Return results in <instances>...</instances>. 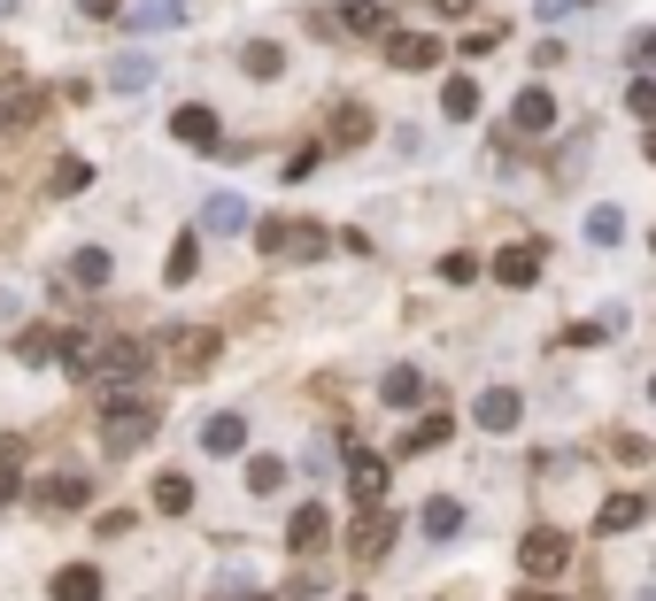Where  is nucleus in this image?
I'll return each instance as SVG.
<instances>
[{"label":"nucleus","mask_w":656,"mask_h":601,"mask_svg":"<svg viewBox=\"0 0 656 601\" xmlns=\"http://www.w3.org/2000/svg\"><path fill=\"white\" fill-rule=\"evenodd\" d=\"M154 424H162V409H154L147 393H124V386H109V401H101V448H109V455H132V448H147V440H154Z\"/></svg>","instance_id":"f257e3e1"},{"label":"nucleus","mask_w":656,"mask_h":601,"mask_svg":"<svg viewBox=\"0 0 656 601\" xmlns=\"http://www.w3.org/2000/svg\"><path fill=\"white\" fill-rule=\"evenodd\" d=\"M47 109H54V85H39V77H16V85H0V139H16V132L47 124Z\"/></svg>","instance_id":"f03ea898"},{"label":"nucleus","mask_w":656,"mask_h":601,"mask_svg":"<svg viewBox=\"0 0 656 601\" xmlns=\"http://www.w3.org/2000/svg\"><path fill=\"white\" fill-rule=\"evenodd\" d=\"M518 563H525V578H533V586H548V578H564V563H571V540H564L556 525H533V533L518 540Z\"/></svg>","instance_id":"7ed1b4c3"},{"label":"nucleus","mask_w":656,"mask_h":601,"mask_svg":"<svg viewBox=\"0 0 656 601\" xmlns=\"http://www.w3.org/2000/svg\"><path fill=\"white\" fill-rule=\"evenodd\" d=\"M139 371H147V339H132V331L101 339V371H94V378H109V386H132Z\"/></svg>","instance_id":"20e7f679"},{"label":"nucleus","mask_w":656,"mask_h":601,"mask_svg":"<svg viewBox=\"0 0 656 601\" xmlns=\"http://www.w3.org/2000/svg\"><path fill=\"white\" fill-rule=\"evenodd\" d=\"M171 132H178L194 154H224V124H216V109H201V101H186V109L171 116Z\"/></svg>","instance_id":"39448f33"},{"label":"nucleus","mask_w":656,"mask_h":601,"mask_svg":"<svg viewBox=\"0 0 656 601\" xmlns=\"http://www.w3.org/2000/svg\"><path fill=\"white\" fill-rule=\"evenodd\" d=\"M386 548H394V509H363V517L348 525V555L371 563V555H386Z\"/></svg>","instance_id":"423d86ee"},{"label":"nucleus","mask_w":656,"mask_h":601,"mask_svg":"<svg viewBox=\"0 0 656 601\" xmlns=\"http://www.w3.org/2000/svg\"><path fill=\"white\" fill-rule=\"evenodd\" d=\"M32 509H47V517H70V509H86V478L77 471H54L32 486Z\"/></svg>","instance_id":"0eeeda50"},{"label":"nucleus","mask_w":656,"mask_h":601,"mask_svg":"<svg viewBox=\"0 0 656 601\" xmlns=\"http://www.w3.org/2000/svg\"><path fill=\"white\" fill-rule=\"evenodd\" d=\"M379 401H386V409H425V401H433V378L409 371V363H394V371L379 378Z\"/></svg>","instance_id":"6e6552de"},{"label":"nucleus","mask_w":656,"mask_h":601,"mask_svg":"<svg viewBox=\"0 0 656 601\" xmlns=\"http://www.w3.org/2000/svg\"><path fill=\"white\" fill-rule=\"evenodd\" d=\"M341 463H348V486H356V501H363V509H379V493H386V463H379L371 448H341Z\"/></svg>","instance_id":"1a4fd4ad"},{"label":"nucleus","mask_w":656,"mask_h":601,"mask_svg":"<svg viewBox=\"0 0 656 601\" xmlns=\"http://www.w3.org/2000/svg\"><path fill=\"white\" fill-rule=\"evenodd\" d=\"M386 62L394 70H433L441 62V39L433 32H386Z\"/></svg>","instance_id":"9d476101"},{"label":"nucleus","mask_w":656,"mask_h":601,"mask_svg":"<svg viewBox=\"0 0 656 601\" xmlns=\"http://www.w3.org/2000/svg\"><path fill=\"white\" fill-rule=\"evenodd\" d=\"M324 139H333V147H363L371 139V109L363 101H333V109H324Z\"/></svg>","instance_id":"9b49d317"},{"label":"nucleus","mask_w":656,"mask_h":601,"mask_svg":"<svg viewBox=\"0 0 656 601\" xmlns=\"http://www.w3.org/2000/svg\"><path fill=\"white\" fill-rule=\"evenodd\" d=\"M471 416L486 424V433H510V424L525 416V401H518V386H486V393L471 401Z\"/></svg>","instance_id":"f8f14e48"},{"label":"nucleus","mask_w":656,"mask_h":601,"mask_svg":"<svg viewBox=\"0 0 656 601\" xmlns=\"http://www.w3.org/2000/svg\"><path fill=\"white\" fill-rule=\"evenodd\" d=\"M324 540H333V517H324L317 501H309V509H294V517H286V548H294V555H317Z\"/></svg>","instance_id":"ddd939ff"},{"label":"nucleus","mask_w":656,"mask_h":601,"mask_svg":"<svg viewBox=\"0 0 656 601\" xmlns=\"http://www.w3.org/2000/svg\"><path fill=\"white\" fill-rule=\"evenodd\" d=\"M201 448H209V455H239V448H248V416H239V409H216V416L201 424Z\"/></svg>","instance_id":"4468645a"},{"label":"nucleus","mask_w":656,"mask_h":601,"mask_svg":"<svg viewBox=\"0 0 656 601\" xmlns=\"http://www.w3.org/2000/svg\"><path fill=\"white\" fill-rule=\"evenodd\" d=\"M124 24L132 32H171V24H186V0H124Z\"/></svg>","instance_id":"2eb2a0df"},{"label":"nucleus","mask_w":656,"mask_h":601,"mask_svg":"<svg viewBox=\"0 0 656 601\" xmlns=\"http://www.w3.org/2000/svg\"><path fill=\"white\" fill-rule=\"evenodd\" d=\"M201 231H248V201H239V193H201Z\"/></svg>","instance_id":"dca6fc26"},{"label":"nucleus","mask_w":656,"mask_h":601,"mask_svg":"<svg viewBox=\"0 0 656 601\" xmlns=\"http://www.w3.org/2000/svg\"><path fill=\"white\" fill-rule=\"evenodd\" d=\"M448 440H456V416H448V409H433V416H418V424H409L401 455H433V448H448Z\"/></svg>","instance_id":"f3484780"},{"label":"nucleus","mask_w":656,"mask_h":601,"mask_svg":"<svg viewBox=\"0 0 656 601\" xmlns=\"http://www.w3.org/2000/svg\"><path fill=\"white\" fill-rule=\"evenodd\" d=\"M510 124L518 132H548L556 124V93H548V85H525V93L510 101Z\"/></svg>","instance_id":"a211bd4d"},{"label":"nucleus","mask_w":656,"mask_h":601,"mask_svg":"<svg viewBox=\"0 0 656 601\" xmlns=\"http://www.w3.org/2000/svg\"><path fill=\"white\" fill-rule=\"evenodd\" d=\"M62 371L70 378H94L101 371V331H62Z\"/></svg>","instance_id":"6ab92c4d"},{"label":"nucleus","mask_w":656,"mask_h":601,"mask_svg":"<svg viewBox=\"0 0 656 601\" xmlns=\"http://www.w3.org/2000/svg\"><path fill=\"white\" fill-rule=\"evenodd\" d=\"M116 278V263H109V247H77L70 254V286H86V293H101Z\"/></svg>","instance_id":"aec40b11"},{"label":"nucleus","mask_w":656,"mask_h":601,"mask_svg":"<svg viewBox=\"0 0 656 601\" xmlns=\"http://www.w3.org/2000/svg\"><path fill=\"white\" fill-rule=\"evenodd\" d=\"M641 517H648V501H641V493H610V501L595 509V533H633Z\"/></svg>","instance_id":"412c9836"},{"label":"nucleus","mask_w":656,"mask_h":601,"mask_svg":"<svg viewBox=\"0 0 656 601\" xmlns=\"http://www.w3.org/2000/svg\"><path fill=\"white\" fill-rule=\"evenodd\" d=\"M341 32H356V39H386L394 16L379 9V0H348V9H341Z\"/></svg>","instance_id":"4be33fe9"},{"label":"nucleus","mask_w":656,"mask_h":601,"mask_svg":"<svg viewBox=\"0 0 656 601\" xmlns=\"http://www.w3.org/2000/svg\"><path fill=\"white\" fill-rule=\"evenodd\" d=\"M495 278H503V286H533V278H541V247H503V254H495Z\"/></svg>","instance_id":"5701e85b"},{"label":"nucleus","mask_w":656,"mask_h":601,"mask_svg":"<svg viewBox=\"0 0 656 601\" xmlns=\"http://www.w3.org/2000/svg\"><path fill=\"white\" fill-rule=\"evenodd\" d=\"M54 601H101V571H94V563L54 571Z\"/></svg>","instance_id":"b1692460"},{"label":"nucleus","mask_w":656,"mask_h":601,"mask_svg":"<svg viewBox=\"0 0 656 601\" xmlns=\"http://www.w3.org/2000/svg\"><path fill=\"white\" fill-rule=\"evenodd\" d=\"M194 271H201V231H178V239H171V263H162V278L186 286Z\"/></svg>","instance_id":"393cba45"},{"label":"nucleus","mask_w":656,"mask_h":601,"mask_svg":"<svg viewBox=\"0 0 656 601\" xmlns=\"http://www.w3.org/2000/svg\"><path fill=\"white\" fill-rule=\"evenodd\" d=\"M441 116H448V124H471V116H479V85H471V77H448V85H441Z\"/></svg>","instance_id":"a878e982"},{"label":"nucleus","mask_w":656,"mask_h":601,"mask_svg":"<svg viewBox=\"0 0 656 601\" xmlns=\"http://www.w3.org/2000/svg\"><path fill=\"white\" fill-rule=\"evenodd\" d=\"M418 525H425V540H456V533H463V501H448V493H441V501H425V517H418Z\"/></svg>","instance_id":"bb28decb"},{"label":"nucleus","mask_w":656,"mask_h":601,"mask_svg":"<svg viewBox=\"0 0 656 601\" xmlns=\"http://www.w3.org/2000/svg\"><path fill=\"white\" fill-rule=\"evenodd\" d=\"M239 70H248V77H263V85H271V77L286 70V47H271V39H248V47H239Z\"/></svg>","instance_id":"cd10ccee"},{"label":"nucleus","mask_w":656,"mask_h":601,"mask_svg":"<svg viewBox=\"0 0 656 601\" xmlns=\"http://www.w3.org/2000/svg\"><path fill=\"white\" fill-rule=\"evenodd\" d=\"M154 509L186 517V509H194V478H186V471H162V478H154Z\"/></svg>","instance_id":"c85d7f7f"},{"label":"nucleus","mask_w":656,"mask_h":601,"mask_svg":"<svg viewBox=\"0 0 656 601\" xmlns=\"http://www.w3.org/2000/svg\"><path fill=\"white\" fill-rule=\"evenodd\" d=\"M171 355H178V371H201L216 355V331H171Z\"/></svg>","instance_id":"c756f323"},{"label":"nucleus","mask_w":656,"mask_h":601,"mask_svg":"<svg viewBox=\"0 0 656 601\" xmlns=\"http://www.w3.org/2000/svg\"><path fill=\"white\" fill-rule=\"evenodd\" d=\"M324 247H333V239H324V224H286V254H294V263H317Z\"/></svg>","instance_id":"7c9ffc66"},{"label":"nucleus","mask_w":656,"mask_h":601,"mask_svg":"<svg viewBox=\"0 0 656 601\" xmlns=\"http://www.w3.org/2000/svg\"><path fill=\"white\" fill-rule=\"evenodd\" d=\"M109 85H116V93H139V85H154V62H147V54H116Z\"/></svg>","instance_id":"2f4dec72"},{"label":"nucleus","mask_w":656,"mask_h":601,"mask_svg":"<svg viewBox=\"0 0 656 601\" xmlns=\"http://www.w3.org/2000/svg\"><path fill=\"white\" fill-rule=\"evenodd\" d=\"M587 239H595V247H618V239H626V216H618V209H587Z\"/></svg>","instance_id":"473e14b6"},{"label":"nucleus","mask_w":656,"mask_h":601,"mask_svg":"<svg viewBox=\"0 0 656 601\" xmlns=\"http://www.w3.org/2000/svg\"><path fill=\"white\" fill-rule=\"evenodd\" d=\"M16 478H24V440H0V501L16 493Z\"/></svg>","instance_id":"72a5a7b5"},{"label":"nucleus","mask_w":656,"mask_h":601,"mask_svg":"<svg viewBox=\"0 0 656 601\" xmlns=\"http://www.w3.org/2000/svg\"><path fill=\"white\" fill-rule=\"evenodd\" d=\"M248 486H256V493H279V486H286V463H279V455H256V463H248Z\"/></svg>","instance_id":"f704fd0d"},{"label":"nucleus","mask_w":656,"mask_h":601,"mask_svg":"<svg viewBox=\"0 0 656 601\" xmlns=\"http://www.w3.org/2000/svg\"><path fill=\"white\" fill-rule=\"evenodd\" d=\"M626 109H633L641 124H656V77H633V85H626Z\"/></svg>","instance_id":"c9c22d12"},{"label":"nucleus","mask_w":656,"mask_h":601,"mask_svg":"<svg viewBox=\"0 0 656 601\" xmlns=\"http://www.w3.org/2000/svg\"><path fill=\"white\" fill-rule=\"evenodd\" d=\"M16 355H24V363H47V355H62V339H54V331H24Z\"/></svg>","instance_id":"e433bc0d"},{"label":"nucleus","mask_w":656,"mask_h":601,"mask_svg":"<svg viewBox=\"0 0 656 601\" xmlns=\"http://www.w3.org/2000/svg\"><path fill=\"white\" fill-rule=\"evenodd\" d=\"M441 278H448V286H471V278H479V254H441Z\"/></svg>","instance_id":"4c0bfd02"},{"label":"nucleus","mask_w":656,"mask_h":601,"mask_svg":"<svg viewBox=\"0 0 656 601\" xmlns=\"http://www.w3.org/2000/svg\"><path fill=\"white\" fill-rule=\"evenodd\" d=\"M86 178H94L86 162H54V193H86Z\"/></svg>","instance_id":"58836bf2"},{"label":"nucleus","mask_w":656,"mask_h":601,"mask_svg":"<svg viewBox=\"0 0 656 601\" xmlns=\"http://www.w3.org/2000/svg\"><path fill=\"white\" fill-rule=\"evenodd\" d=\"M256 247H263V254H286V216H263V224H256Z\"/></svg>","instance_id":"ea45409f"},{"label":"nucleus","mask_w":656,"mask_h":601,"mask_svg":"<svg viewBox=\"0 0 656 601\" xmlns=\"http://www.w3.org/2000/svg\"><path fill=\"white\" fill-rule=\"evenodd\" d=\"M503 47V24H479V32H463V54H495Z\"/></svg>","instance_id":"a19ab883"},{"label":"nucleus","mask_w":656,"mask_h":601,"mask_svg":"<svg viewBox=\"0 0 656 601\" xmlns=\"http://www.w3.org/2000/svg\"><path fill=\"white\" fill-rule=\"evenodd\" d=\"M626 54H633L641 70H656V24H648V32H633V39H626Z\"/></svg>","instance_id":"79ce46f5"},{"label":"nucleus","mask_w":656,"mask_h":601,"mask_svg":"<svg viewBox=\"0 0 656 601\" xmlns=\"http://www.w3.org/2000/svg\"><path fill=\"white\" fill-rule=\"evenodd\" d=\"M317 154H324V147H301V154H286V186H301V178H309V170H317Z\"/></svg>","instance_id":"37998d69"},{"label":"nucleus","mask_w":656,"mask_h":601,"mask_svg":"<svg viewBox=\"0 0 656 601\" xmlns=\"http://www.w3.org/2000/svg\"><path fill=\"white\" fill-rule=\"evenodd\" d=\"M77 16H94V24H109V16H124V0H77Z\"/></svg>","instance_id":"c03bdc74"},{"label":"nucleus","mask_w":656,"mask_h":601,"mask_svg":"<svg viewBox=\"0 0 656 601\" xmlns=\"http://www.w3.org/2000/svg\"><path fill=\"white\" fill-rule=\"evenodd\" d=\"M433 9H441V16H471V9H479V0H433Z\"/></svg>","instance_id":"a18cd8bd"},{"label":"nucleus","mask_w":656,"mask_h":601,"mask_svg":"<svg viewBox=\"0 0 656 601\" xmlns=\"http://www.w3.org/2000/svg\"><path fill=\"white\" fill-rule=\"evenodd\" d=\"M0 16H16V0H0Z\"/></svg>","instance_id":"49530a36"},{"label":"nucleus","mask_w":656,"mask_h":601,"mask_svg":"<svg viewBox=\"0 0 656 601\" xmlns=\"http://www.w3.org/2000/svg\"><path fill=\"white\" fill-rule=\"evenodd\" d=\"M648 162H656V132H648Z\"/></svg>","instance_id":"de8ad7c7"},{"label":"nucleus","mask_w":656,"mask_h":601,"mask_svg":"<svg viewBox=\"0 0 656 601\" xmlns=\"http://www.w3.org/2000/svg\"><path fill=\"white\" fill-rule=\"evenodd\" d=\"M648 401H656V378H648Z\"/></svg>","instance_id":"09e8293b"},{"label":"nucleus","mask_w":656,"mask_h":601,"mask_svg":"<svg viewBox=\"0 0 656 601\" xmlns=\"http://www.w3.org/2000/svg\"><path fill=\"white\" fill-rule=\"evenodd\" d=\"M525 601H548V593H525Z\"/></svg>","instance_id":"8fccbe9b"},{"label":"nucleus","mask_w":656,"mask_h":601,"mask_svg":"<svg viewBox=\"0 0 656 601\" xmlns=\"http://www.w3.org/2000/svg\"><path fill=\"white\" fill-rule=\"evenodd\" d=\"M248 601H263V593H248Z\"/></svg>","instance_id":"3c124183"},{"label":"nucleus","mask_w":656,"mask_h":601,"mask_svg":"<svg viewBox=\"0 0 656 601\" xmlns=\"http://www.w3.org/2000/svg\"><path fill=\"white\" fill-rule=\"evenodd\" d=\"M348 601H363V593H348Z\"/></svg>","instance_id":"603ef678"},{"label":"nucleus","mask_w":656,"mask_h":601,"mask_svg":"<svg viewBox=\"0 0 656 601\" xmlns=\"http://www.w3.org/2000/svg\"><path fill=\"white\" fill-rule=\"evenodd\" d=\"M648 247H656V239H648Z\"/></svg>","instance_id":"864d4df0"}]
</instances>
